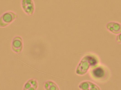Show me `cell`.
<instances>
[{
  "label": "cell",
  "instance_id": "6da1fadb",
  "mask_svg": "<svg viewBox=\"0 0 121 90\" xmlns=\"http://www.w3.org/2000/svg\"><path fill=\"white\" fill-rule=\"evenodd\" d=\"M16 15L12 12H9L4 14L0 18V26L6 27L13 21Z\"/></svg>",
  "mask_w": 121,
  "mask_h": 90
},
{
  "label": "cell",
  "instance_id": "7a4b0ae2",
  "mask_svg": "<svg viewBox=\"0 0 121 90\" xmlns=\"http://www.w3.org/2000/svg\"><path fill=\"white\" fill-rule=\"evenodd\" d=\"M22 7L24 11L30 15L33 12V5L32 0H22Z\"/></svg>",
  "mask_w": 121,
  "mask_h": 90
},
{
  "label": "cell",
  "instance_id": "3957f363",
  "mask_svg": "<svg viewBox=\"0 0 121 90\" xmlns=\"http://www.w3.org/2000/svg\"><path fill=\"white\" fill-rule=\"evenodd\" d=\"M22 39L19 37H17L13 39L12 43V49L16 53L20 52L22 50Z\"/></svg>",
  "mask_w": 121,
  "mask_h": 90
}]
</instances>
